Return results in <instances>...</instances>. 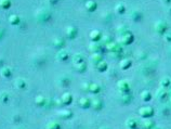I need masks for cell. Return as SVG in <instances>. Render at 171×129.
Listing matches in <instances>:
<instances>
[{"instance_id":"cell-22","label":"cell","mask_w":171,"mask_h":129,"mask_svg":"<svg viewBox=\"0 0 171 129\" xmlns=\"http://www.w3.org/2000/svg\"><path fill=\"white\" fill-rule=\"evenodd\" d=\"M90 51H92L93 53H95V52H99V51H100V45H99V43H94V41H93L92 43H91V45H90Z\"/></svg>"},{"instance_id":"cell-1","label":"cell","mask_w":171,"mask_h":129,"mask_svg":"<svg viewBox=\"0 0 171 129\" xmlns=\"http://www.w3.org/2000/svg\"><path fill=\"white\" fill-rule=\"evenodd\" d=\"M133 41V35H132L131 32H125L124 34H121L120 37H119V43L124 45V46H127V45H130V43Z\"/></svg>"},{"instance_id":"cell-4","label":"cell","mask_w":171,"mask_h":129,"mask_svg":"<svg viewBox=\"0 0 171 129\" xmlns=\"http://www.w3.org/2000/svg\"><path fill=\"white\" fill-rule=\"evenodd\" d=\"M118 88L120 90L122 93H129L130 91V84L127 82V80H120V82H118Z\"/></svg>"},{"instance_id":"cell-23","label":"cell","mask_w":171,"mask_h":129,"mask_svg":"<svg viewBox=\"0 0 171 129\" xmlns=\"http://www.w3.org/2000/svg\"><path fill=\"white\" fill-rule=\"evenodd\" d=\"M46 102V99L42 97V96H37L35 99V103L38 105V106H42L43 104Z\"/></svg>"},{"instance_id":"cell-31","label":"cell","mask_w":171,"mask_h":129,"mask_svg":"<svg viewBox=\"0 0 171 129\" xmlns=\"http://www.w3.org/2000/svg\"><path fill=\"white\" fill-rule=\"evenodd\" d=\"M60 115L63 117V118H69V117L71 116V112L67 111V110H65V111H61Z\"/></svg>"},{"instance_id":"cell-10","label":"cell","mask_w":171,"mask_h":129,"mask_svg":"<svg viewBox=\"0 0 171 129\" xmlns=\"http://www.w3.org/2000/svg\"><path fill=\"white\" fill-rule=\"evenodd\" d=\"M154 126H155V123L151 118H145L142 122V127L144 129H152Z\"/></svg>"},{"instance_id":"cell-11","label":"cell","mask_w":171,"mask_h":129,"mask_svg":"<svg viewBox=\"0 0 171 129\" xmlns=\"http://www.w3.org/2000/svg\"><path fill=\"white\" fill-rule=\"evenodd\" d=\"M14 86H15V88H18V90H23L26 87V82L23 78H18L15 80Z\"/></svg>"},{"instance_id":"cell-32","label":"cell","mask_w":171,"mask_h":129,"mask_svg":"<svg viewBox=\"0 0 171 129\" xmlns=\"http://www.w3.org/2000/svg\"><path fill=\"white\" fill-rule=\"evenodd\" d=\"M166 96H167V91L165 89H159L157 91V97L159 98V99H164Z\"/></svg>"},{"instance_id":"cell-27","label":"cell","mask_w":171,"mask_h":129,"mask_svg":"<svg viewBox=\"0 0 171 129\" xmlns=\"http://www.w3.org/2000/svg\"><path fill=\"white\" fill-rule=\"evenodd\" d=\"M91 104H92L93 106H94V108L95 110H100L101 108H102V102H101V100H99V99H94V100L91 102Z\"/></svg>"},{"instance_id":"cell-17","label":"cell","mask_w":171,"mask_h":129,"mask_svg":"<svg viewBox=\"0 0 171 129\" xmlns=\"http://www.w3.org/2000/svg\"><path fill=\"white\" fill-rule=\"evenodd\" d=\"M141 99H142L143 101H145V102L150 101L151 99H152V93H151L150 91H147V90H144V91L141 92Z\"/></svg>"},{"instance_id":"cell-34","label":"cell","mask_w":171,"mask_h":129,"mask_svg":"<svg viewBox=\"0 0 171 129\" xmlns=\"http://www.w3.org/2000/svg\"><path fill=\"white\" fill-rule=\"evenodd\" d=\"M54 45H55V47H57V48H62V46L64 45V41L61 39H59V38H57V39H54Z\"/></svg>"},{"instance_id":"cell-30","label":"cell","mask_w":171,"mask_h":129,"mask_svg":"<svg viewBox=\"0 0 171 129\" xmlns=\"http://www.w3.org/2000/svg\"><path fill=\"white\" fill-rule=\"evenodd\" d=\"M47 128H48V129H61V127H60V125H59L57 122H51V123H49V124H48Z\"/></svg>"},{"instance_id":"cell-15","label":"cell","mask_w":171,"mask_h":129,"mask_svg":"<svg viewBox=\"0 0 171 129\" xmlns=\"http://www.w3.org/2000/svg\"><path fill=\"white\" fill-rule=\"evenodd\" d=\"M67 57H68V54L65 50H60L57 53V60H60V61H65V60L67 59Z\"/></svg>"},{"instance_id":"cell-9","label":"cell","mask_w":171,"mask_h":129,"mask_svg":"<svg viewBox=\"0 0 171 129\" xmlns=\"http://www.w3.org/2000/svg\"><path fill=\"white\" fill-rule=\"evenodd\" d=\"M101 37H102V34H101L100 30H92V32L90 33V38L94 43L99 41L101 39Z\"/></svg>"},{"instance_id":"cell-19","label":"cell","mask_w":171,"mask_h":129,"mask_svg":"<svg viewBox=\"0 0 171 129\" xmlns=\"http://www.w3.org/2000/svg\"><path fill=\"white\" fill-rule=\"evenodd\" d=\"M89 91L92 93H99L101 91V87L98 84H91L89 85Z\"/></svg>"},{"instance_id":"cell-18","label":"cell","mask_w":171,"mask_h":129,"mask_svg":"<svg viewBox=\"0 0 171 129\" xmlns=\"http://www.w3.org/2000/svg\"><path fill=\"white\" fill-rule=\"evenodd\" d=\"M0 74H1V76L2 77H10L11 76V69L8 66H4V67H2L1 69H0Z\"/></svg>"},{"instance_id":"cell-7","label":"cell","mask_w":171,"mask_h":129,"mask_svg":"<svg viewBox=\"0 0 171 129\" xmlns=\"http://www.w3.org/2000/svg\"><path fill=\"white\" fill-rule=\"evenodd\" d=\"M66 35H67L68 38H75L76 35H77V29L74 27V26H68L67 28H66Z\"/></svg>"},{"instance_id":"cell-12","label":"cell","mask_w":171,"mask_h":129,"mask_svg":"<svg viewBox=\"0 0 171 129\" xmlns=\"http://www.w3.org/2000/svg\"><path fill=\"white\" fill-rule=\"evenodd\" d=\"M132 64V61L130 59H124L120 61V68L121 69H128Z\"/></svg>"},{"instance_id":"cell-33","label":"cell","mask_w":171,"mask_h":129,"mask_svg":"<svg viewBox=\"0 0 171 129\" xmlns=\"http://www.w3.org/2000/svg\"><path fill=\"white\" fill-rule=\"evenodd\" d=\"M75 68L78 72H83L86 69V65H85V63L82 62V63H79V64H75Z\"/></svg>"},{"instance_id":"cell-24","label":"cell","mask_w":171,"mask_h":129,"mask_svg":"<svg viewBox=\"0 0 171 129\" xmlns=\"http://www.w3.org/2000/svg\"><path fill=\"white\" fill-rule=\"evenodd\" d=\"M91 61L92 62H95L96 64L99 63V62L102 61V57H101L100 53H98V52H95V53L92 54V57H91Z\"/></svg>"},{"instance_id":"cell-5","label":"cell","mask_w":171,"mask_h":129,"mask_svg":"<svg viewBox=\"0 0 171 129\" xmlns=\"http://www.w3.org/2000/svg\"><path fill=\"white\" fill-rule=\"evenodd\" d=\"M107 50L112 52H120L121 48L118 43H110L107 45Z\"/></svg>"},{"instance_id":"cell-14","label":"cell","mask_w":171,"mask_h":129,"mask_svg":"<svg viewBox=\"0 0 171 129\" xmlns=\"http://www.w3.org/2000/svg\"><path fill=\"white\" fill-rule=\"evenodd\" d=\"M126 125H127V127L130 129H136V127H138V123H136V120L134 118H129V119H127Z\"/></svg>"},{"instance_id":"cell-6","label":"cell","mask_w":171,"mask_h":129,"mask_svg":"<svg viewBox=\"0 0 171 129\" xmlns=\"http://www.w3.org/2000/svg\"><path fill=\"white\" fill-rule=\"evenodd\" d=\"M96 7H98V4L94 0H88L87 2H86V9L87 11H89V12H93L94 10H96Z\"/></svg>"},{"instance_id":"cell-21","label":"cell","mask_w":171,"mask_h":129,"mask_svg":"<svg viewBox=\"0 0 171 129\" xmlns=\"http://www.w3.org/2000/svg\"><path fill=\"white\" fill-rule=\"evenodd\" d=\"M115 11H116V13L118 14H122L124 12L126 11V7L124 4H118L116 7H115Z\"/></svg>"},{"instance_id":"cell-16","label":"cell","mask_w":171,"mask_h":129,"mask_svg":"<svg viewBox=\"0 0 171 129\" xmlns=\"http://www.w3.org/2000/svg\"><path fill=\"white\" fill-rule=\"evenodd\" d=\"M9 22L11 25H18L20 23V16H18L16 14H11L9 16Z\"/></svg>"},{"instance_id":"cell-3","label":"cell","mask_w":171,"mask_h":129,"mask_svg":"<svg viewBox=\"0 0 171 129\" xmlns=\"http://www.w3.org/2000/svg\"><path fill=\"white\" fill-rule=\"evenodd\" d=\"M167 29H168V25L166 22H163V21L156 22V24H155V30H156L158 34L164 35L165 33L167 32Z\"/></svg>"},{"instance_id":"cell-8","label":"cell","mask_w":171,"mask_h":129,"mask_svg":"<svg viewBox=\"0 0 171 129\" xmlns=\"http://www.w3.org/2000/svg\"><path fill=\"white\" fill-rule=\"evenodd\" d=\"M61 100H62V102H63V104H71V101H73V96H71V93L69 92H65L63 96H62V98H61Z\"/></svg>"},{"instance_id":"cell-20","label":"cell","mask_w":171,"mask_h":129,"mask_svg":"<svg viewBox=\"0 0 171 129\" xmlns=\"http://www.w3.org/2000/svg\"><path fill=\"white\" fill-rule=\"evenodd\" d=\"M96 68H98V71H99V72H105V71H106V68H107L106 62H104V61L99 62L98 65H96Z\"/></svg>"},{"instance_id":"cell-2","label":"cell","mask_w":171,"mask_h":129,"mask_svg":"<svg viewBox=\"0 0 171 129\" xmlns=\"http://www.w3.org/2000/svg\"><path fill=\"white\" fill-rule=\"evenodd\" d=\"M139 115L144 118H150L154 115V110L151 106H143L139 110Z\"/></svg>"},{"instance_id":"cell-28","label":"cell","mask_w":171,"mask_h":129,"mask_svg":"<svg viewBox=\"0 0 171 129\" xmlns=\"http://www.w3.org/2000/svg\"><path fill=\"white\" fill-rule=\"evenodd\" d=\"M73 62L74 64H79V63H82L83 62V57H82L81 54H76L74 59H73Z\"/></svg>"},{"instance_id":"cell-25","label":"cell","mask_w":171,"mask_h":129,"mask_svg":"<svg viewBox=\"0 0 171 129\" xmlns=\"http://www.w3.org/2000/svg\"><path fill=\"white\" fill-rule=\"evenodd\" d=\"M171 80L169 77H164V78L160 80V86L163 87V88H166V87H168L169 85H170Z\"/></svg>"},{"instance_id":"cell-29","label":"cell","mask_w":171,"mask_h":129,"mask_svg":"<svg viewBox=\"0 0 171 129\" xmlns=\"http://www.w3.org/2000/svg\"><path fill=\"white\" fill-rule=\"evenodd\" d=\"M8 100H9V94L7 92H4V91H2V92L0 93V102L6 103V102H8Z\"/></svg>"},{"instance_id":"cell-36","label":"cell","mask_w":171,"mask_h":129,"mask_svg":"<svg viewBox=\"0 0 171 129\" xmlns=\"http://www.w3.org/2000/svg\"><path fill=\"white\" fill-rule=\"evenodd\" d=\"M152 129H160V128H159V127H156V126H154V127Z\"/></svg>"},{"instance_id":"cell-13","label":"cell","mask_w":171,"mask_h":129,"mask_svg":"<svg viewBox=\"0 0 171 129\" xmlns=\"http://www.w3.org/2000/svg\"><path fill=\"white\" fill-rule=\"evenodd\" d=\"M79 105H80L82 108H88L90 105H91V101H90L88 98H81L80 101H79Z\"/></svg>"},{"instance_id":"cell-26","label":"cell","mask_w":171,"mask_h":129,"mask_svg":"<svg viewBox=\"0 0 171 129\" xmlns=\"http://www.w3.org/2000/svg\"><path fill=\"white\" fill-rule=\"evenodd\" d=\"M11 6V0H0V8L8 9Z\"/></svg>"},{"instance_id":"cell-35","label":"cell","mask_w":171,"mask_h":129,"mask_svg":"<svg viewBox=\"0 0 171 129\" xmlns=\"http://www.w3.org/2000/svg\"><path fill=\"white\" fill-rule=\"evenodd\" d=\"M164 38L166 41L168 43H171V32H166L164 34Z\"/></svg>"}]
</instances>
